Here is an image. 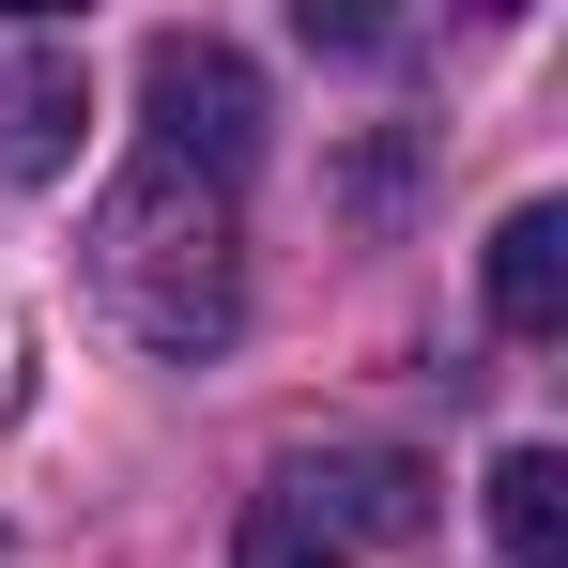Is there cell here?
I'll list each match as a JSON object with an SVG mask.
<instances>
[{
  "mask_svg": "<svg viewBox=\"0 0 568 568\" xmlns=\"http://www.w3.org/2000/svg\"><path fill=\"white\" fill-rule=\"evenodd\" d=\"M78 123H93V78H78V47H16V62H0V185H47V170H78Z\"/></svg>",
  "mask_w": 568,
  "mask_h": 568,
  "instance_id": "277c9868",
  "label": "cell"
},
{
  "mask_svg": "<svg viewBox=\"0 0 568 568\" xmlns=\"http://www.w3.org/2000/svg\"><path fill=\"white\" fill-rule=\"evenodd\" d=\"M139 93H154V139L139 154H170V170H200V185H231L246 154H262V62L231 47V31H154L139 47Z\"/></svg>",
  "mask_w": 568,
  "mask_h": 568,
  "instance_id": "7a4b0ae2",
  "label": "cell"
},
{
  "mask_svg": "<svg viewBox=\"0 0 568 568\" xmlns=\"http://www.w3.org/2000/svg\"><path fill=\"white\" fill-rule=\"evenodd\" d=\"M277 507H292V523H323L338 554H369V538H430V476L399 462V446H323V462H277Z\"/></svg>",
  "mask_w": 568,
  "mask_h": 568,
  "instance_id": "3957f363",
  "label": "cell"
},
{
  "mask_svg": "<svg viewBox=\"0 0 568 568\" xmlns=\"http://www.w3.org/2000/svg\"><path fill=\"white\" fill-rule=\"evenodd\" d=\"M231 568H354V554H338L323 523H292L277 491H262V507H246V538H231Z\"/></svg>",
  "mask_w": 568,
  "mask_h": 568,
  "instance_id": "52a82bcc",
  "label": "cell"
},
{
  "mask_svg": "<svg viewBox=\"0 0 568 568\" xmlns=\"http://www.w3.org/2000/svg\"><path fill=\"white\" fill-rule=\"evenodd\" d=\"M93 307L154 369L231 354L246 338V215H231V185H200L170 154H123L93 200Z\"/></svg>",
  "mask_w": 568,
  "mask_h": 568,
  "instance_id": "6da1fadb",
  "label": "cell"
},
{
  "mask_svg": "<svg viewBox=\"0 0 568 568\" xmlns=\"http://www.w3.org/2000/svg\"><path fill=\"white\" fill-rule=\"evenodd\" d=\"M491 323H523V338L568 323V215L554 200H523V215L491 231Z\"/></svg>",
  "mask_w": 568,
  "mask_h": 568,
  "instance_id": "5b68a950",
  "label": "cell"
},
{
  "mask_svg": "<svg viewBox=\"0 0 568 568\" xmlns=\"http://www.w3.org/2000/svg\"><path fill=\"white\" fill-rule=\"evenodd\" d=\"M491 554L507 568H568V462L554 446H507L491 462Z\"/></svg>",
  "mask_w": 568,
  "mask_h": 568,
  "instance_id": "8992f818",
  "label": "cell"
}]
</instances>
